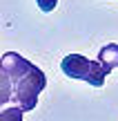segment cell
I'll use <instances>...</instances> for the list:
<instances>
[{
  "mask_svg": "<svg viewBox=\"0 0 118 121\" xmlns=\"http://www.w3.org/2000/svg\"><path fill=\"white\" fill-rule=\"evenodd\" d=\"M45 87H47V76H45V72L38 65L31 63V67L13 83V96L11 99L18 103V108H20L22 112H29V110L36 108L38 96H40V92H42Z\"/></svg>",
  "mask_w": 118,
  "mask_h": 121,
  "instance_id": "1",
  "label": "cell"
},
{
  "mask_svg": "<svg viewBox=\"0 0 118 121\" xmlns=\"http://www.w3.org/2000/svg\"><path fill=\"white\" fill-rule=\"evenodd\" d=\"M60 69L65 72V76L76 78V81H85L94 87H103L105 85V78H107V74L100 67V63L98 60H89L83 54H69V56H65L62 63H60Z\"/></svg>",
  "mask_w": 118,
  "mask_h": 121,
  "instance_id": "2",
  "label": "cell"
},
{
  "mask_svg": "<svg viewBox=\"0 0 118 121\" xmlns=\"http://www.w3.org/2000/svg\"><path fill=\"white\" fill-rule=\"evenodd\" d=\"M22 110L20 108H7L0 110V121H22Z\"/></svg>",
  "mask_w": 118,
  "mask_h": 121,
  "instance_id": "6",
  "label": "cell"
},
{
  "mask_svg": "<svg viewBox=\"0 0 118 121\" xmlns=\"http://www.w3.org/2000/svg\"><path fill=\"white\" fill-rule=\"evenodd\" d=\"M0 67H2L4 74L11 78V83H16L18 78H20L22 74L31 67V63H29L27 58H22L18 52H7L2 58H0Z\"/></svg>",
  "mask_w": 118,
  "mask_h": 121,
  "instance_id": "3",
  "label": "cell"
},
{
  "mask_svg": "<svg viewBox=\"0 0 118 121\" xmlns=\"http://www.w3.org/2000/svg\"><path fill=\"white\" fill-rule=\"evenodd\" d=\"M36 2H38V7L42 9L45 13H49V11H53V9H56L58 0H36Z\"/></svg>",
  "mask_w": 118,
  "mask_h": 121,
  "instance_id": "7",
  "label": "cell"
},
{
  "mask_svg": "<svg viewBox=\"0 0 118 121\" xmlns=\"http://www.w3.org/2000/svg\"><path fill=\"white\" fill-rule=\"evenodd\" d=\"M11 96H13V83H11V78L4 74V69L0 67V108H2Z\"/></svg>",
  "mask_w": 118,
  "mask_h": 121,
  "instance_id": "5",
  "label": "cell"
},
{
  "mask_svg": "<svg viewBox=\"0 0 118 121\" xmlns=\"http://www.w3.org/2000/svg\"><path fill=\"white\" fill-rule=\"evenodd\" d=\"M98 63L105 69V74L114 72L118 67V43H109V45H105V47H100V52H98Z\"/></svg>",
  "mask_w": 118,
  "mask_h": 121,
  "instance_id": "4",
  "label": "cell"
}]
</instances>
